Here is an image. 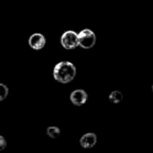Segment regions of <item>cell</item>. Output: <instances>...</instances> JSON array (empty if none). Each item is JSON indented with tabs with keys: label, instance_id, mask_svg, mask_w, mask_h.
I'll return each mask as SVG.
<instances>
[{
	"label": "cell",
	"instance_id": "cell-1",
	"mask_svg": "<svg viewBox=\"0 0 153 153\" xmlns=\"http://www.w3.org/2000/svg\"><path fill=\"white\" fill-rule=\"evenodd\" d=\"M76 75V68L74 64L68 61L58 63L53 71V76L56 81L61 83H68L72 82Z\"/></svg>",
	"mask_w": 153,
	"mask_h": 153
},
{
	"label": "cell",
	"instance_id": "cell-2",
	"mask_svg": "<svg viewBox=\"0 0 153 153\" xmlns=\"http://www.w3.org/2000/svg\"><path fill=\"white\" fill-rule=\"evenodd\" d=\"M97 38L95 33L90 29H84L78 34L79 46L82 48H91L96 43Z\"/></svg>",
	"mask_w": 153,
	"mask_h": 153
},
{
	"label": "cell",
	"instance_id": "cell-3",
	"mask_svg": "<svg viewBox=\"0 0 153 153\" xmlns=\"http://www.w3.org/2000/svg\"><path fill=\"white\" fill-rule=\"evenodd\" d=\"M61 45L65 49H74L79 46L78 34L74 30L65 31L61 37Z\"/></svg>",
	"mask_w": 153,
	"mask_h": 153
},
{
	"label": "cell",
	"instance_id": "cell-4",
	"mask_svg": "<svg viewBox=\"0 0 153 153\" xmlns=\"http://www.w3.org/2000/svg\"><path fill=\"white\" fill-rule=\"evenodd\" d=\"M29 45L35 50L42 49L46 45V39L40 33H34L29 39Z\"/></svg>",
	"mask_w": 153,
	"mask_h": 153
},
{
	"label": "cell",
	"instance_id": "cell-5",
	"mask_svg": "<svg viewBox=\"0 0 153 153\" xmlns=\"http://www.w3.org/2000/svg\"><path fill=\"white\" fill-rule=\"evenodd\" d=\"M88 95L83 90H75L70 95L71 102L75 106H82L86 103Z\"/></svg>",
	"mask_w": 153,
	"mask_h": 153
},
{
	"label": "cell",
	"instance_id": "cell-6",
	"mask_svg": "<svg viewBox=\"0 0 153 153\" xmlns=\"http://www.w3.org/2000/svg\"><path fill=\"white\" fill-rule=\"evenodd\" d=\"M97 143V136L95 134L88 133L82 136L80 139V144L84 149H90L96 145Z\"/></svg>",
	"mask_w": 153,
	"mask_h": 153
},
{
	"label": "cell",
	"instance_id": "cell-7",
	"mask_svg": "<svg viewBox=\"0 0 153 153\" xmlns=\"http://www.w3.org/2000/svg\"><path fill=\"white\" fill-rule=\"evenodd\" d=\"M109 100L114 103V104H118L122 100H123V94L121 91H115L113 92L110 93L109 95Z\"/></svg>",
	"mask_w": 153,
	"mask_h": 153
},
{
	"label": "cell",
	"instance_id": "cell-8",
	"mask_svg": "<svg viewBox=\"0 0 153 153\" xmlns=\"http://www.w3.org/2000/svg\"><path fill=\"white\" fill-rule=\"evenodd\" d=\"M60 129L56 126H49L48 129H47V134L50 137V138H56L59 136L60 134Z\"/></svg>",
	"mask_w": 153,
	"mask_h": 153
},
{
	"label": "cell",
	"instance_id": "cell-9",
	"mask_svg": "<svg viewBox=\"0 0 153 153\" xmlns=\"http://www.w3.org/2000/svg\"><path fill=\"white\" fill-rule=\"evenodd\" d=\"M8 95V88L3 84V83H0V101L4 100Z\"/></svg>",
	"mask_w": 153,
	"mask_h": 153
},
{
	"label": "cell",
	"instance_id": "cell-10",
	"mask_svg": "<svg viewBox=\"0 0 153 153\" xmlns=\"http://www.w3.org/2000/svg\"><path fill=\"white\" fill-rule=\"evenodd\" d=\"M5 147H6V141L3 136L0 135V152L4 150Z\"/></svg>",
	"mask_w": 153,
	"mask_h": 153
}]
</instances>
